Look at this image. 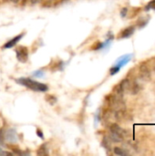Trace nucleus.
<instances>
[{
    "instance_id": "1",
    "label": "nucleus",
    "mask_w": 155,
    "mask_h": 156,
    "mask_svg": "<svg viewBox=\"0 0 155 156\" xmlns=\"http://www.w3.org/2000/svg\"><path fill=\"white\" fill-rule=\"evenodd\" d=\"M16 82L22 86L26 87L27 89H30L34 91H39V92H46L48 90V87L46 84L37 82L36 80H33L28 78H20L16 80Z\"/></svg>"
},
{
    "instance_id": "2",
    "label": "nucleus",
    "mask_w": 155,
    "mask_h": 156,
    "mask_svg": "<svg viewBox=\"0 0 155 156\" xmlns=\"http://www.w3.org/2000/svg\"><path fill=\"white\" fill-rule=\"evenodd\" d=\"M16 58L20 62H26L28 58V50L26 47L23 46L18 47L16 49Z\"/></svg>"
},
{
    "instance_id": "3",
    "label": "nucleus",
    "mask_w": 155,
    "mask_h": 156,
    "mask_svg": "<svg viewBox=\"0 0 155 156\" xmlns=\"http://www.w3.org/2000/svg\"><path fill=\"white\" fill-rule=\"evenodd\" d=\"M139 77L143 81H149L152 78L151 75V71L149 69V68L147 67V65L145 64H142L139 69Z\"/></svg>"
},
{
    "instance_id": "4",
    "label": "nucleus",
    "mask_w": 155,
    "mask_h": 156,
    "mask_svg": "<svg viewBox=\"0 0 155 156\" xmlns=\"http://www.w3.org/2000/svg\"><path fill=\"white\" fill-rule=\"evenodd\" d=\"M110 132H112V133H115L119 135H121L122 137L125 138V136L127 135V131L124 130L123 128H122L121 126H119L118 124L116 123H112L110 127Z\"/></svg>"
},
{
    "instance_id": "5",
    "label": "nucleus",
    "mask_w": 155,
    "mask_h": 156,
    "mask_svg": "<svg viewBox=\"0 0 155 156\" xmlns=\"http://www.w3.org/2000/svg\"><path fill=\"white\" fill-rule=\"evenodd\" d=\"M134 32H135V27L134 26H130V27L124 28L121 32L119 37L120 38H128V37H132L134 34Z\"/></svg>"
},
{
    "instance_id": "6",
    "label": "nucleus",
    "mask_w": 155,
    "mask_h": 156,
    "mask_svg": "<svg viewBox=\"0 0 155 156\" xmlns=\"http://www.w3.org/2000/svg\"><path fill=\"white\" fill-rule=\"evenodd\" d=\"M24 37V34H19V35H17V36H16L15 37H13L12 39H10L8 42H6L5 45H4V48H13V47H15L19 41H20V39Z\"/></svg>"
},
{
    "instance_id": "7",
    "label": "nucleus",
    "mask_w": 155,
    "mask_h": 156,
    "mask_svg": "<svg viewBox=\"0 0 155 156\" xmlns=\"http://www.w3.org/2000/svg\"><path fill=\"white\" fill-rule=\"evenodd\" d=\"M141 89H142V86L140 85V83H138L137 81H133V82H131L128 92H130L132 95H135L140 92Z\"/></svg>"
},
{
    "instance_id": "8",
    "label": "nucleus",
    "mask_w": 155,
    "mask_h": 156,
    "mask_svg": "<svg viewBox=\"0 0 155 156\" xmlns=\"http://www.w3.org/2000/svg\"><path fill=\"white\" fill-rule=\"evenodd\" d=\"M4 136H5V140H7L10 143H16V134L15 131L12 129H10L6 132H4Z\"/></svg>"
},
{
    "instance_id": "9",
    "label": "nucleus",
    "mask_w": 155,
    "mask_h": 156,
    "mask_svg": "<svg viewBox=\"0 0 155 156\" xmlns=\"http://www.w3.org/2000/svg\"><path fill=\"white\" fill-rule=\"evenodd\" d=\"M131 58H132V55H125V56H122V58H120L118 60H117V62H116V66H118V67H120V68H122V67H123L124 65H126L130 60H131Z\"/></svg>"
},
{
    "instance_id": "10",
    "label": "nucleus",
    "mask_w": 155,
    "mask_h": 156,
    "mask_svg": "<svg viewBox=\"0 0 155 156\" xmlns=\"http://www.w3.org/2000/svg\"><path fill=\"white\" fill-rule=\"evenodd\" d=\"M109 139L111 140V142L112 143H122L123 141V137H122L121 135L115 133H112V132H110V135H109Z\"/></svg>"
},
{
    "instance_id": "11",
    "label": "nucleus",
    "mask_w": 155,
    "mask_h": 156,
    "mask_svg": "<svg viewBox=\"0 0 155 156\" xmlns=\"http://www.w3.org/2000/svg\"><path fill=\"white\" fill-rule=\"evenodd\" d=\"M150 21V16H141L138 20H137V27L142 28V27H144L148 22Z\"/></svg>"
},
{
    "instance_id": "12",
    "label": "nucleus",
    "mask_w": 155,
    "mask_h": 156,
    "mask_svg": "<svg viewBox=\"0 0 155 156\" xmlns=\"http://www.w3.org/2000/svg\"><path fill=\"white\" fill-rule=\"evenodd\" d=\"M113 153H114L115 154H117V155L121 156L128 155V154H129L128 152H126L124 149H122V148H121V147H114V148H113Z\"/></svg>"
},
{
    "instance_id": "13",
    "label": "nucleus",
    "mask_w": 155,
    "mask_h": 156,
    "mask_svg": "<svg viewBox=\"0 0 155 156\" xmlns=\"http://www.w3.org/2000/svg\"><path fill=\"white\" fill-rule=\"evenodd\" d=\"M102 145L106 150H111V140L107 137H105L102 141Z\"/></svg>"
},
{
    "instance_id": "14",
    "label": "nucleus",
    "mask_w": 155,
    "mask_h": 156,
    "mask_svg": "<svg viewBox=\"0 0 155 156\" xmlns=\"http://www.w3.org/2000/svg\"><path fill=\"white\" fill-rule=\"evenodd\" d=\"M38 155H46V154H48V151H47V147H46V145L45 144H43V145H41L40 146V148H39V150L37 151V153Z\"/></svg>"
},
{
    "instance_id": "15",
    "label": "nucleus",
    "mask_w": 155,
    "mask_h": 156,
    "mask_svg": "<svg viewBox=\"0 0 155 156\" xmlns=\"http://www.w3.org/2000/svg\"><path fill=\"white\" fill-rule=\"evenodd\" d=\"M145 10H146V11L154 10L155 11V0H152L151 2L148 3V5L145 6Z\"/></svg>"
},
{
    "instance_id": "16",
    "label": "nucleus",
    "mask_w": 155,
    "mask_h": 156,
    "mask_svg": "<svg viewBox=\"0 0 155 156\" xmlns=\"http://www.w3.org/2000/svg\"><path fill=\"white\" fill-rule=\"evenodd\" d=\"M120 69H121V68L115 65V66H113V67L110 69V73H111V75H115L116 73H118V72L120 71Z\"/></svg>"
},
{
    "instance_id": "17",
    "label": "nucleus",
    "mask_w": 155,
    "mask_h": 156,
    "mask_svg": "<svg viewBox=\"0 0 155 156\" xmlns=\"http://www.w3.org/2000/svg\"><path fill=\"white\" fill-rule=\"evenodd\" d=\"M127 13H128V8H126V7L122 8L121 10V16H122V17H125L126 15H127Z\"/></svg>"
},
{
    "instance_id": "18",
    "label": "nucleus",
    "mask_w": 155,
    "mask_h": 156,
    "mask_svg": "<svg viewBox=\"0 0 155 156\" xmlns=\"http://www.w3.org/2000/svg\"><path fill=\"white\" fill-rule=\"evenodd\" d=\"M34 76L35 77H42L43 76V71L42 70L36 71V72H34Z\"/></svg>"
},
{
    "instance_id": "19",
    "label": "nucleus",
    "mask_w": 155,
    "mask_h": 156,
    "mask_svg": "<svg viewBox=\"0 0 155 156\" xmlns=\"http://www.w3.org/2000/svg\"><path fill=\"white\" fill-rule=\"evenodd\" d=\"M37 135L39 138H41V139H44L43 133H42V131H41V130H39V129H37Z\"/></svg>"
},
{
    "instance_id": "20",
    "label": "nucleus",
    "mask_w": 155,
    "mask_h": 156,
    "mask_svg": "<svg viewBox=\"0 0 155 156\" xmlns=\"http://www.w3.org/2000/svg\"><path fill=\"white\" fill-rule=\"evenodd\" d=\"M31 2H32V4H37L39 0H30Z\"/></svg>"
},
{
    "instance_id": "21",
    "label": "nucleus",
    "mask_w": 155,
    "mask_h": 156,
    "mask_svg": "<svg viewBox=\"0 0 155 156\" xmlns=\"http://www.w3.org/2000/svg\"><path fill=\"white\" fill-rule=\"evenodd\" d=\"M11 1H12L13 3H17V2H18L19 0H11Z\"/></svg>"
},
{
    "instance_id": "22",
    "label": "nucleus",
    "mask_w": 155,
    "mask_h": 156,
    "mask_svg": "<svg viewBox=\"0 0 155 156\" xmlns=\"http://www.w3.org/2000/svg\"><path fill=\"white\" fill-rule=\"evenodd\" d=\"M2 154H4V153L2 152V150L0 149V155H2Z\"/></svg>"
},
{
    "instance_id": "23",
    "label": "nucleus",
    "mask_w": 155,
    "mask_h": 156,
    "mask_svg": "<svg viewBox=\"0 0 155 156\" xmlns=\"http://www.w3.org/2000/svg\"><path fill=\"white\" fill-rule=\"evenodd\" d=\"M153 69H154V71H155V65H154V67H153Z\"/></svg>"
}]
</instances>
